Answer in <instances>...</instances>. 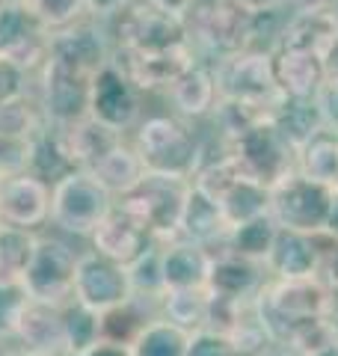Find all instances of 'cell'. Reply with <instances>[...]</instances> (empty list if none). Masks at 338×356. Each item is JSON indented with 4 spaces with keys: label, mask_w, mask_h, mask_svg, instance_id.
Segmentation results:
<instances>
[{
    "label": "cell",
    "mask_w": 338,
    "mask_h": 356,
    "mask_svg": "<svg viewBox=\"0 0 338 356\" xmlns=\"http://www.w3.org/2000/svg\"><path fill=\"white\" fill-rule=\"evenodd\" d=\"M258 21L261 15L246 13L234 0H193L184 15V27L196 57L202 54L211 63H220L255 48Z\"/></svg>",
    "instance_id": "6da1fadb"
},
{
    "label": "cell",
    "mask_w": 338,
    "mask_h": 356,
    "mask_svg": "<svg viewBox=\"0 0 338 356\" xmlns=\"http://www.w3.org/2000/svg\"><path fill=\"white\" fill-rule=\"evenodd\" d=\"M190 193V178L145 172L128 193L116 199L134 220H140L154 241H175Z\"/></svg>",
    "instance_id": "7a4b0ae2"
},
{
    "label": "cell",
    "mask_w": 338,
    "mask_h": 356,
    "mask_svg": "<svg viewBox=\"0 0 338 356\" xmlns=\"http://www.w3.org/2000/svg\"><path fill=\"white\" fill-rule=\"evenodd\" d=\"M145 172L193 178L202 161V146L196 134L175 116H152L140 122L137 140H134Z\"/></svg>",
    "instance_id": "3957f363"
},
{
    "label": "cell",
    "mask_w": 338,
    "mask_h": 356,
    "mask_svg": "<svg viewBox=\"0 0 338 356\" xmlns=\"http://www.w3.org/2000/svg\"><path fill=\"white\" fill-rule=\"evenodd\" d=\"M223 149L252 181L273 187L297 170V149L276 131L273 122H258L234 137L223 140Z\"/></svg>",
    "instance_id": "277c9868"
},
{
    "label": "cell",
    "mask_w": 338,
    "mask_h": 356,
    "mask_svg": "<svg viewBox=\"0 0 338 356\" xmlns=\"http://www.w3.org/2000/svg\"><path fill=\"white\" fill-rule=\"evenodd\" d=\"M116 199L89 170H72L51 187V220L69 235L89 238Z\"/></svg>",
    "instance_id": "5b68a950"
},
{
    "label": "cell",
    "mask_w": 338,
    "mask_h": 356,
    "mask_svg": "<svg viewBox=\"0 0 338 356\" xmlns=\"http://www.w3.org/2000/svg\"><path fill=\"white\" fill-rule=\"evenodd\" d=\"M332 193L335 187L321 184L294 170L270 187V217L276 220L279 229L323 235L332 208Z\"/></svg>",
    "instance_id": "8992f818"
},
{
    "label": "cell",
    "mask_w": 338,
    "mask_h": 356,
    "mask_svg": "<svg viewBox=\"0 0 338 356\" xmlns=\"http://www.w3.org/2000/svg\"><path fill=\"white\" fill-rule=\"evenodd\" d=\"M113 18H116V51L157 54L190 44L184 18L163 13L145 0H131Z\"/></svg>",
    "instance_id": "52a82bcc"
},
{
    "label": "cell",
    "mask_w": 338,
    "mask_h": 356,
    "mask_svg": "<svg viewBox=\"0 0 338 356\" xmlns=\"http://www.w3.org/2000/svg\"><path fill=\"white\" fill-rule=\"evenodd\" d=\"M214 83H217L220 102H243V104H264L273 107L282 95L276 86L273 51L250 48L234 54L229 60L211 63Z\"/></svg>",
    "instance_id": "ba28073f"
},
{
    "label": "cell",
    "mask_w": 338,
    "mask_h": 356,
    "mask_svg": "<svg viewBox=\"0 0 338 356\" xmlns=\"http://www.w3.org/2000/svg\"><path fill=\"white\" fill-rule=\"evenodd\" d=\"M74 270H77L74 250H69L56 238H39L21 285H24L30 300L65 306L74 297Z\"/></svg>",
    "instance_id": "9c48e42d"
},
{
    "label": "cell",
    "mask_w": 338,
    "mask_h": 356,
    "mask_svg": "<svg viewBox=\"0 0 338 356\" xmlns=\"http://www.w3.org/2000/svg\"><path fill=\"white\" fill-rule=\"evenodd\" d=\"M95 74H89L81 65L69 60L51 57L42 65V110L45 119L54 125H69L89 116V83Z\"/></svg>",
    "instance_id": "30bf717a"
},
{
    "label": "cell",
    "mask_w": 338,
    "mask_h": 356,
    "mask_svg": "<svg viewBox=\"0 0 338 356\" xmlns=\"http://www.w3.org/2000/svg\"><path fill=\"white\" fill-rule=\"evenodd\" d=\"M54 33L24 3H0V57L15 63L27 74L42 69Z\"/></svg>",
    "instance_id": "8fae6325"
},
{
    "label": "cell",
    "mask_w": 338,
    "mask_h": 356,
    "mask_svg": "<svg viewBox=\"0 0 338 356\" xmlns=\"http://www.w3.org/2000/svg\"><path fill=\"white\" fill-rule=\"evenodd\" d=\"M140 89L131 83V77L116 63L101 65L89 83V116L110 131H128L140 119Z\"/></svg>",
    "instance_id": "7c38bea8"
},
{
    "label": "cell",
    "mask_w": 338,
    "mask_h": 356,
    "mask_svg": "<svg viewBox=\"0 0 338 356\" xmlns=\"http://www.w3.org/2000/svg\"><path fill=\"white\" fill-rule=\"evenodd\" d=\"M131 291L128 280V264H119L101 252L77 255V270H74V300L95 312H104L116 303H125Z\"/></svg>",
    "instance_id": "4fadbf2b"
},
{
    "label": "cell",
    "mask_w": 338,
    "mask_h": 356,
    "mask_svg": "<svg viewBox=\"0 0 338 356\" xmlns=\"http://www.w3.org/2000/svg\"><path fill=\"white\" fill-rule=\"evenodd\" d=\"M51 220V184L33 172H0V222L36 229Z\"/></svg>",
    "instance_id": "5bb4252c"
},
{
    "label": "cell",
    "mask_w": 338,
    "mask_h": 356,
    "mask_svg": "<svg viewBox=\"0 0 338 356\" xmlns=\"http://www.w3.org/2000/svg\"><path fill=\"white\" fill-rule=\"evenodd\" d=\"M113 63L131 77V83L140 92H157V89L172 86L190 65L196 63V51L193 44L184 48H172V51H157V54H128V51H116Z\"/></svg>",
    "instance_id": "9a60e30c"
},
{
    "label": "cell",
    "mask_w": 338,
    "mask_h": 356,
    "mask_svg": "<svg viewBox=\"0 0 338 356\" xmlns=\"http://www.w3.org/2000/svg\"><path fill=\"white\" fill-rule=\"evenodd\" d=\"M323 235H306V232L279 229L273 250L267 255V273L273 280H312L321 276V261L326 243H321Z\"/></svg>",
    "instance_id": "2e32d148"
},
{
    "label": "cell",
    "mask_w": 338,
    "mask_h": 356,
    "mask_svg": "<svg viewBox=\"0 0 338 356\" xmlns=\"http://www.w3.org/2000/svg\"><path fill=\"white\" fill-rule=\"evenodd\" d=\"M89 238H92L95 252L107 255V259L119 261V264L137 261L145 250L154 247V238L149 235V229L119 205L110 208V214L101 220V226Z\"/></svg>",
    "instance_id": "e0dca14e"
},
{
    "label": "cell",
    "mask_w": 338,
    "mask_h": 356,
    "mask_svg": "<svg viewBox=\"0 0 338 356\" xmlns=\"http://www.w3.org/2000/svg\"><path fill=\"white\" fill-rule=\"evenodd\" d=\"M264 273L267 267L258 261L241 259L234 252H217L211 255V273L205 291L225 300H255L267 282Z\"/></svg>",
    "instance_id": "ac0fdd59"
},
{
    "label": "cell",
    "mask_w": 338,
    "mask_h": 356,
    "mask_svg": "<svg viewBox=\"0 0 338 356\" xmlns=\"http://www.w3.org/2000/svg\"><path fill=\"white\" fill-rule=\"evenodd\" d=\"M15 339L24 344V350H30V353L63 356L65 353L63 306L27 300V306L18 318V327H15Z\"/></svg>",
    "instance_id": "d6986e66"
},
{
    "label": "cell",
    "mask_w": 338,
    "mask_h": 356,
    "mask_svg": "<svg viewBox=\"0 0 338 356\" xmlns=\"http://www.w3.org/2000/svg\"><path fill=\"white\" fill-rule=\"evenodd\" d=\"M338 36V18L332 9H297L288 24L279 30L276 48L282 51H303L323 57L326 48Z\"/></svg>",
    "instance_id": "ffe728a7"
},
{
    "label": "cell",
    "mask_w": 338,
    "mask_h": 356,
    "mask_svg": "<svg viewBox=\"0 0 338 356\" xmlns=\"http://www.w3.org/2000/svg\"><path fill=\"white\" fill-rule=\"evenodd\" d=\"M163 285L166 291H187V288H208L211 252L193 241H166L161 247Z\"/></svg>",
    "instance_id": "44dd1931"
},
{
    "label": "cell",
    "mask_w": 338,
    "mask_h": 356,
    "mask_svg": "<svg viewBox=\"0 0 338 356\" xmlns=\"http://www.w3.org/2000/svg\"><path fill=\"white\" fill-rule=\"evenodd\" d=\"M229 222L223 217V208L214 202L211 196H205L202 191H196L190 184L187 193V205L182 214V229H178V238L182 241H193L199 247H205L211 255L223 250L225 238H229Z\"/></svg>",
    "instance_id": "7402d4cb"
},
{
    "label": "cell",
    "mask_w": 338,
    "mask_h": 356,
    "mask_svg": "<svg viewBox=\"0 0 338 356\" xmlns=\"http://www.w3.org/2000/svg\"><path fill=\"white\" fill-rule=\"evenodd\" d=\"M56 131H60L63 146H65V152H69L74 170H92L113 146L122 143L119 131H110L107 125H101V122H95L92 116L69 122V125H56Z\"/></svg>",
    "instance_id": "603a6c76"
},
{
    "label": "cell",
    "mask_w": 338,
    "mask_h": 356,
    "mask_svg": "<svg viewBox=\"0 0 338 356\" xmlns=\"http://www.w3.org/2000/svg\"><path fill=\"white\" fill-rule=\"evenodd\" d=\"M273 69H276V86L282 95L291 98H314L326 83L323 60L314 54L303 51H273Z\"/></svg>",
    "instance_id": "cb8c5ba5"
},
{
    "label": "cell",
    "mask_w": 338,
    "mask_h": 356,
    "mask_svg": "<svg viewBox=\"0 0 338 356\" xmlns=\"http://www.w3.org/2000/svg\"><path fill=\"white\" fill-rule=\"evenodd\" d=\"M166 95L184 119H202V116L214 113L220 104L214 72H211V65H202V63L190 65V69L166 89Z\"/></svg>",
    "instance_id": "d4e9b609"
},
{
    "label": "cell",
    "mask_w": 338,
    "mask_h": 356,
    "mask_svg": "<svg viewBox=\"0 0 338 356\" xmlns=\"http://www.w3.org/2000/svg\"><path fill=\"white\" fill-rule=\"evenodd\" d=\"M270 122L276 125V131L285 137L291 146L300 149L306 140H312L318 131H323V116L314 98H291L279 95L273 110H270Z\"/></svg>",
    "instance_id": "484cf974"
},
{
    "label": "cell",
    "mask_w": 338,
    "mask_h": 356,
    "mask_svg": "<svg viewBox=\"0 0 338 356\" xmlns=\"http://www.w3.org/2000/svg\"><path fill=\"white\" fill-rule=\"evenodd\" d=\"M154 306L157 303H152V300L128 297L125 303H116V306H110L104 312H98V318H101V339L131 348V344L140 339V332L149 327L154 318H161L154 312Z\"/></svg>",
    "instance_id": "4316f807"
},
{
    "label": "cell",
    "mask_w": 338,
    "mask_h": 356,
    "mask_svg": "<svg viewBox=\"0 0 338 356\" xmlns=\"http://www.w3.org/2000/svg\"><path fill=\"white\" fill-rule=\"evenodd\" d=\"M74 170V163L69 158V152L63 146V137L56 125H51L45 119V125L36 131V137L30 140V154H27V172H33L42 181H60Z\"/></svg>",
    "instance_id": "83f0119b"
},
{
    "label": "cell",
    "mask_w": 338,
    "mask_h": 356,
    "mask_svg": "<svg viewBox=\"0 0 338 356\" xmlns=\"http://www.w3.org/2000/svg\"><path fill=\"white\" fill-rule=\"evenodd\" d=\"M297 172L338 187V131L323 128L297 149Z\"/></svg>",
    "instance_id": "f1b7e54d"
},
{
    "label": "cell",
    "mask_w": 338,
    "mask_h": 356,
    "mask_svg": "<svg viewBox=\"0 0 338 356\" xmlns=\"http://www.w3.org/2000/svg\"><path fill=\"white\" fill-rule=\"evenodd\" d=\"M276 232H279V226H276V220L270 214L246 220V222H241V226L229 229V238H225L220 252H234V255H241V259L267 264V255H270V250H273Z\"/></svg>",
    "instance_id": "f546056e"
},
{
    "label": "cell",
    "mask_w": 338,
    "mask_h": 356,
    "mask_svg": "<svg viewBox=\"0 0 338 356\" xmlns=\"http://www.w3.org/2000/svg\"><path fill=\"white\" fill-rule=\"evenodd\" d=\"M89 172H92L98 181L107 187V191L113 193V199H119L122 193H128L131 187L145 175V166L140 161L137 149L119 143V146H113Z\"/></svg>",
    "instance_id": "4dcf8cb0"
},
{
    "label": "cell",
    "mask_w": 338,
    "mask_h": 356,
    "mask_svg": "<svg viewBox=\"0 0 338 356\" xmlns=\"http://www.w3.org/2000/svg\"><path fill=\"white\" fill-rule=\"evenodd\" d=\"M217 205L223 208V217H225L229 226H241V222H246V220L270 214V187L241 175L238 181L220 196Z\"/></svg>",
    "instance_id": "1f68e13d"
},
{
    "label": "cell",
    "mask_w": 338,
    "mask_h": 356,
    "mask_svg": "<svg viewBox=\"0 0 338 356\" xmlns=\"http://www.w3.org/2000/svg\"><path fill=\"white\" fill-rule=\"evenodd\" d=\"M33 229H18L0 222V282H21L36 250Z\"/></svg>",
    "instance_id": "d6a6232c"
},
{
    "label": "cell",
    "mask_w": 338,
    "mask_h": 356,
    "mask_svg": "<svg viewBox=\"0 0 338 356\" xmlns=\"http://www.w3.org/2000/svg\"><path fill=\"white\" fill-rule=\"evenodd\" d=\"M161 318L187 332L205 330L208 321V291L205 288H187V291H166L161 297Z\"/></svg>",
    "instance_id": "836d02e7"
},
{
    "label": "cell",
    "mask_w": 338,
    "mask_h": 356,
    "mask_svg": "<svg viewBox=\"0 0 338 356\" xmlns=\"http://www.w3.org/2000/svg\"><path fill=\"white\" fill-rule=\"evenodd\" d=\"M63 324H65V353L69 356H81L83 350L92 348L95 341H101L98 312L77 303L74 297L63 306Z\"/></svg>",
    "instance_id": "e575fe53"
},
{
    "label": "cell",
    "mask_w": 338,
    "mask_h": 356,
    "mask_svg": "<svg viewBox=\"0 0 338 356\" xmlns=\"http://www.w3.org/2000/svg\"><path fill=\"white\" fill-rule=\"evenodd\" d=\"M190 332L169 324L163 318H154L149 327L140 332V339L131 344L134 356H187Z\"/></svg>",
    "instance_id": "d590c367"
},
{
    "label": "cell",
    "mask_w": 338,
    "mask_h": 356,
    "mask_svg": "<svg viewBox=\"0 0 338 356\" xmlns=\"http://www.w3.org/2000/svg\"><path fill=\"white\" fill-rule=\"evenodd\" d=\"M128 280H131L134 297H143V300H152V303H161V297L166 294L161 250L152 247V250H145L137 261H131L128 264Z\"/></svg>",
    "instance_id": "8d00e7d4"
},
{
    "label": "cell",
    "mask_w": 338,
    "mask_h": 356,
    "mask_svg": "<svg viewBox=\"0 0 338 356\" xmlns=\"http://www.w3.org/2000/svg\"><path fill=\"white\" fill-rule=\"evenodd\" d=\"M42 125L45 122L36 113V107L27 102V95L0 104V140H33Z\"/></svg>",
    "instance_id": "74e56055"
},
{
    "label": "cell",
    "mask_w": 338,
    "mask_h": 356,
    "mask_svg": "<svg viewBox=\"0 0 338 356\" xmlns=\"http://www.w3.org/2000/svg\"><path fill=\"white\" fill-rule=\"evenodd\" d=\"M24 6L36 15L45 27L51 33L56 30H65L77 24L89 9H86V0H24Z\"/></svg>",
    "instance_id": "f35d334b"
},
{
    "label": "cell",
    "mask_w": 338,
    "mask_h": 356,
    "mask_svg": "<svg viewBox=\"0 0 338 356\" xmlns=\"http://www.w3.org/2000/svg\"><path fill=\"white\" fill-rule=\"evenodd\" d=\"M27 291L21 282H0V339L15 336L18 318L27 306Z\"/></svg>",
    "instance_id": "ab89813d"
},
{
    "label": "cell",
    "mask_w": 338,
    "mask_h": 356,
    "mask_svg": "<svg viewBox=\"0 0 338 356\" xmlns=\"http://www.w3.org/2000/svg\"><path fill=\"white\" fill-rule=\"evenodd\" d=\"M187 356H238L229 336H220L214 330H196L187 339Z\"/></svg>",
    "instance_id": "60d3db41"
},
{
    "label": "cell",
    "mask_w": 338,
    "mask_h": 356,
    "mask_svg": "<svg viewBox=\"0 0 338 356\" xmlns=\"http://www.w3.org/2000/svg\"><path fill=\"white\" fill-rule=\"evenodd\" d=\"M21 95H27V72L0 57V104L15 102Z\"/></svg>",
    "instance_id": "b9f144b4"
},
{
    "label": "cell",
    "mask_w": 338,
    "mask_h": 356,
    "mask_svg": "<svg viewBox=\"0 0 338 356\" xmlns=\"http://www.w3.org/2000/svg\"><path fill=\"white\" fill-rule=\"evenodd\" d=\"M314 102H318V107H321L323 125L338 131V81H326L321 86V92L314 95Z\"/></svg>",
    "instance_id": "7bdbcfd3"
},
{
    "label": "cell",
    "mask_w": 338,
    "mask_h": 356,
    "mask_svg": "<svg viewBox=\"0 0 338 356\" xmlns=\"http://www.w3.org/2000/svg\"><path fill=\"white\" fill-rule=\"evenodd\" d=\"M321 280L330 285V291L338 297V241L326 238L323 261H321Z\"/></svg>",
    "instance_id": "ee69618b"
},
{
    "label": "cell",
    "mask_w": 338,
    "mask_h": 356,
    "mask_svg": "<svg viewBox=\"0 0 338 356\" xmlns=\"http://www.w3.org/2000/svg\"><path fill=\"white\" fill-rule=\"evenodd\" d=\"M81 356H134L131 348H125V344H113V341H95L89 350H83Z\"/></svg>",
    "instance_id": "f6af8a7d"
},
{
    "label": "cell",
    "mask_w": 338,
    "mask_h": 356,
    "mask_svg": "<svg viewBox=\"0 0 338 356\" xmlns=\"http://www.w3.org/2000/svg\"><path fill=\"white\" fill-rule=\"evenodd\" d=\"M131 0H86V9L92 15H116L122 6H128Z\"/></svg>",
    "instance_id": "bcb514c9"
},
{
    "label": "cell",
    "mask_w": 338,
    "mask_h": 356,
    "mask_svg": "<svg viewBox=\"0 0 338 356\" xmlns=\"http://www.w3.org/2000/svg\"><path fill=\"white\" fill-rule=\"evenodd\" d=\"M145 3L163 9V13H172V15H178V18H184L187 9L193 6V0H145Z\"/></svg>",
    "instance_id": "7dc6e473"
},
{
    "label": "cell",
    "mask_w": 338,
    "mask_h": 356,
    "mask_svg": "<svg viewBox=\"0 0 338 356\" xmlns=\"http://www.w3.org/2000/svg\"><path fill=\"white\" fill-rule=\"evenodd\" d=\"M323 72H326V81H338V36H335V42L326 48V54H323Z\"/></svg>",
    "instance_id": "c3c4849f"
},
{
    "label": "cell",
    "mask_w": 338,
    "mask_h": 356,
    "mask_svg": "<svg viewBox=\"0 0 338 356\" xmlns=\"http://www.w3.org/2000/svg\"><path fill=\"white\" fill-rule=\"evenodd\" d=\"M323 235L338 241V187L332 193V208H330V220H326V232H323Z\"/></svg>",
    "instance_id": "681fc988"
},
{
    "label": "cell",
    "mask_w": 338,
    "mask_h": 356,
    "mask_svg": "<svg viewBox=\"0 0 338 356\" xmlns=\"http://www.w3.org/2000/svg\"><path fill=\"white\" fill-rule=\"evenodd\" d=\"M258 356H303V353H297V350H291V348H285V344H270V348H264Z\"/></svg>",
    "instance_id": "f907efd6"
},
{
    "label": "cell",
    "mask_w": 338,
    "mask_h": 356,
    "mask_svg": "<svg viewBox=\"0 0 338 356\" xmlns=\"http://www.w3.org/2000/svg\"><path fill=\"white\" fill-rule=\"evenodd\" d=\"M297 9H332L335 0H294Z\"/></svg>",
    "instance_id": "816d5d0a"
},
{
    "label": "cell",
    "mask_w": 338,
    "mask_h": 356,
    "mask_svg": "<svg viewBox=\"0 0 338 356\" xmlns=\"http://www.w3.org/2000/svg\"><path fill=\"white\" fill-rule=\"evenodd\" d=\"M306 356H338V339L321 344L318 350H312V353H306Z\"/></svg>",
    "instance_id": "f5cc1de1"
},
{
    "label": "cell",
    "mask_w": 338,
    "mask_h": 356,
    "mask_svg": "<svg viewBox=\"0 0 338 356\" xmlns=\"http://www.w3.org/2000/svg\"><path fill=\"white\" fill-rule=\"evenodd\" d=\"M326 321H330V327H332V336L338 339V297L332 300V309H330V315H326Z\"/></svg>",
    "instance_id": "db71d44e"
},
{
    "label": "cell",
    "mask_w": 338,
    "mask_h": 356,
    "mask_svg": "<svg viewBox=\"0 0 338 356\" xmlns=\"http://www.w3.org/2000/svg\"><path fill=\"white\" fill-rule=\"evenodd\" d=\"M15 356H45V353H30V350H21V353H15Z\"/></svg>",
    "instance_id": "11a10c76"
},
{
    "label": "cell",
    "mask_w": 338,
    "mask_h": 356,
    "mask_svg": "<svg viewBox=\"0 0 338 356\" xmlns=\"http://www.w3.org/2000/svg\"><path fill=\"white\" fill-rule=\"evenodd\" d=\"M0 356H15V353H9V350L3 348V344H0Z\"/></svg>",
    "instance_id": "9f6ffc18"
},
{
    "label": "cell",
    "mask_w": 338,
    "mask_h": 356,
    "mask_svg": "<svg viewBox=\"0 0 338 356\" xmlns=\"http://www.w3.org/2000/svg\"><path fill=\"white\" fill-rule=\"evenodd\" d=\"M0 3H24V0H0Z\"/></svg>",
    "instance_id": "6f0895ef"
},
{
    "label": "cell",
    "mask_w": 338,
    "mask_h": 356,
    "mask_svg": "<svg viewBox=\"0 0 338 356\" xmlns=\"http://www.w3.org/2000/svg\"><path fill=\"white\" fill-rule=\"evenodd\" d=\"M0 172H3V170H0Z\"/></svg>",
    "instance_id": "680465c9"
}]
</instances>
